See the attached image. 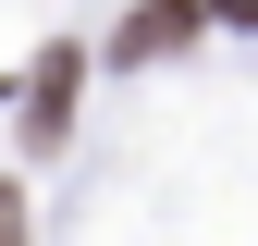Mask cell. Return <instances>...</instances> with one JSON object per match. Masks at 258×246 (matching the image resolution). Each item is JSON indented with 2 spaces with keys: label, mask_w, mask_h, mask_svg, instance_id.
<instances>
[{
  "label": "cell",
  "mask_w": 258,
  "mask_h": 246,
  "mask_svg": "<svg viewBox=\"0 0 258 246\" xmlns=\"http://www.w3.org/2000/svg\"><path fill=\"white\" fill-rule=\"evenodd\" d=\"M197 25H209V0H148V13L111 37V61H160V49H184V37H197Z\"/></svg>",
  "instance_id": "cell-1"
},
{
  "label": "cell",
  "mask_w": 258,
  "mask_h": 246,
  "mask_svg": "<svg viewBox=\"0 0 258 246\" xmlns=\"http://www.w3.org/2000/svg\"><path fill=\"white\" fill-rule=\"evenodd\" d=\"M74 74H86L74 49H49V61H37V86H25V123H37V136H61V123H74Z\"/></svg>",
  "instance_id": "cell-2"
},
{
  "label": "cell",
  "mask_w": 258,
  "mask_h": 246,
  "mask_svg": "<svg viewBox=\"0 0 258 246\" xmlns=\"http://www.w3.org/2000/svg\"><path fill=\"white\" fill-rule=\"evenodd\" d=\"M0 246H25V197H13V184H0Z\"/></svg>",
  "instance_id": "cell-3"
},
{
  "label": "cell",
  "mask_w": 258,
  "mask_h": 246,
  "mask_svg": "<svg viewBox=\"0 0 258 246\" xmlns=\"http://www.w3.org/2000/svg\"><path fill=\"white\" fill-rule=\"evenodd\" d=\"M209 25H258V0H209Z\"/></svg>",
  "instance_id": "cell-4"
}]
</instances>
